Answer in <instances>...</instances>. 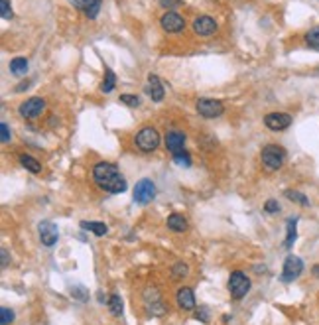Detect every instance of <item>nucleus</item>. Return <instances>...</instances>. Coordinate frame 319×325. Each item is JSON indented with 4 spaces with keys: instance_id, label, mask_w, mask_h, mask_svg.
Listing matches in <instances>:
<instances>
[{
    "instance_id": "f257e3e1",
    "label": "nucleus",
    "mask_w": 319,
    "mask_h": 325,
    "mask_svg": "<svg viewBox=\"0 0 319 325\" xmlns=\"http://www.w3.org/2000/svg\"><path fill=\"white\" fill-rule=\"evenodd\" d=\"M93 181L99 189L107 193H122L126 191V178L120 174V170L111 162H97L93 166Z\"/></svg>"
},
{
    "instance_id": "f03ea898",
    "label": "nucleus",
    "mask_w": 319,
    "mask_h": 325,
    "mask_svg": "<svg viewBox=\"0 0 319 325\" xmlns=\"http://www.w3.org/2000/svg\"><path fill=\"white\" fill-rule=\"evenodd\" d=\"M260 160H262V166L268 172H278L286 162V150L282 146H278V144H268V146L262 148Z\"/></svg>"
},
{
    "instance_id": "7ed1b4c3",
    "label": "nucleus",
    "mask_w": 319,
    "mask_h": 325,
    "mask_svg": "<svg viewBox=\"0 0 319 325\" xmlns=\"http://www.w3.org/2000/svg\"><path fill=\"white\" fill-rule=\"evenodd\" d=\"M134 144L138 146L140 152H154L160 146V132L154 126H144L136 132V138H134Z\"/></svg>"
},
{
    "instance_id": "20e7f679",
    "label": "nucleus",
    "mask_w": 319,
    "mask_h": 325,
    "mask_svg": "<svg viewBox=\"0 0 319 325\" xmlns=\"http://www.w3.org/2000/svg\"><path fill=\"white\" fill-rule=\"evenodd\" d=\"M250 290V280L244 272L240 270H235L231 278H229V294L233 300H242Z\"/></svg>"
},
{
    "instance_id": "39448f33",
    "label": "nucleus",
    "mask_w": 319,
    "mask_h": 325,
    "mask_svg": "<svg viewBox=\"0 0 319 325\" xmlns=\"http://www.w3.org/2000/svg\"><path fill=\"white\" fill-rule=\"evenodd\" d=\"M154 197H156V185H154L152 179L144 178L134 185V191H132L134 203H138V205H148Z\"/></svg>"
},
{
    "instance_id": "423d86ee",
    "label": "nucleus",
    "mask_w": 319,
    "mask_h": 325,
    "mask_svg": "<svg viewBox=\"0 0 319 325\" xmlns=\"http://www.w3.org/2000/svg\"><path fill=\"white\" fill-rule=\"evenodd\" d=\"M46 111V101L42 97H32L28 101H24L20 107H18V113L22 118H28V120H34V118H40L42 113Z\"/></svg>"
},
{
    "instance_id": "0eeeda50",
    "label": "nucleus",
    "mask_w": 319,
    "mask_h": 325,
    "mask_svg": "<svg viewBox=\"0 0 319 325\" xmlns=\"http://www.w3.org/2000/svg\"><path fill=\"white\" fill-rule=\"evenodd\" d=\"M195 109L203 118H217L225 113V105L217 99H199Z\"/></svg>"
},
{
    "instance_id": "6e6552de",
    "label": "nucleus",
    "mask_w": 319,
    "mask_h": 325,
    "mask_svg": "<svg viewBox=\"0 0 319 325\" xmlns=\"http://www.w3.org/2000/svg\"><path fill=\"white\" fill-rule=\"evenodd\" d=\"M160 26L162 30L168 34H179L181 30H185V20L183 16H179L177 12H166L164 16L160 18Z\"/></svg>"
},
{
    "instance_id": "1a4fd4ad",
    "label": "nucleus",
    "mask_w": 319,
    "mask_h": 325,
    "mask_svg": "<svg viewBox=\"0 0 319 325\" xmlns=\"http://www.w3.org/2000/svg\"><path fill=\"white\" fill-rule=\"evenodd\" d=\"M38 235H40V241L44 246H53L59 239V231H57V225L51 223V221H42L38 225Z\"/></svg>"
},
{
    "instance_id": "9d476101",
    "label": "nucleus",
    "mask_w": 319,
    "mask_h": 325,
    "mask_svg": "<svg viewBox=\"0 0 319 325\" xmlns=\"http://www.w3.org/2000/svg\"><path fill=\"white\" fill-rule=\"evenodd\" d=\"M303 272V260L300 256H294V254H290L284 262V270H282V280L284 282H292V280H296V278L300 276Z\"/></svg>"
},
{
    "instance_id": "9b49d317",
    "label": "nucleus",
    "mask_w": 319,
    "mask_h": 325,
    "mask_svg": "<svg viewBox=\"0 0 319 325\" xmlns=\"http://www.w3.org/2000/svg\"><path fill=\"white\" fill-rule=\"evenodd\" d=\"M217 22H215V18L207 16V14H203V16H197L195 18V22H193V32L197 34V36H201V38H209V36H213V34L217 32Z\"/></svg>"
},
{
    "instance_id": "f8f14e48",
    "label": "nucleus",
    "mask_w": 319,
    "mask_h": 325,
    "mask_svg": "<svg viewBox=\"0 0 319 325\" xmlns=\"http://www.w3.org/2000/svg\"><path fill=\"white\" fill-rule=\"evenodd\" d=\"M185 132L183 130H170L166 134V148L172 152V154H179V152H185Z\"/></svg>"
},
{
    "instance_id": "ddd939ff",
    "label": "nucleus",
    "mask_w": 319,
    "mask_h": 325,
    "mask_svg": "<svg viewBox=\"0 0 319 325\" xmlns=\"http://www.w3.org/2000/svg\"><path fill=\"white\" fill-rule=\"evenodd\" d=\"M264 124L270 130L280 132V130H286L292 124V116L288 113H268L264 116Z\"/></svg>"
},
{
    "instance_id": "4468645a",
    "label": "nucleus",
    "mask_w": 319,
    "mask_h": 325,
    "mask_svg": "<svg viewBox=\"0 0 319 325\" xmlns=\"http://www.w3.org/2000/svg\"><path fill=\"white\" fill-rule=\"evenodd\" d=\"M71 6H75L77 10H81L87 18H97L99 16V10L103 6V0H67Z\"/></svg>"
},
{
    "instance_id": "2eb2a0df",
    "label": "nucleus",
    "mask_w": 319,
    "mask_h": 325,
    "mask_svg": "<svg viewBox=\"0 0 319 325\" xmlns=\"http://www.w3.org/2000/svg\"><path fill=\"white\" fill-rule=\"evenodd\" d=\"M146 95L152 99L154 103H160V101H164V95H166V91H164V85L162 81L158 79V75H148V85H146Z\"/></svg>"
},
{
    "instance_id": "dca6fc26",
    "label": "nucleus",
    "mask_w": 319,
    "mask_h": 325,
    "mask_svg": "<svg viewBox=\"0 0 319 325\" xmlns=\"http://www.w3.org/2000/svg\"><path fill=\"white\" fill-rule=\"evenodd\" d=\"M176 300H177V306L181 309H185V311H192V309L197 306L192 288H179V290H177Z\"/></svg>"
},
{
    "instance_id": "f3484780",
    "label": "nucleus",
    "mask_w": 319,
    "mask_h": 325,
    "mask_svg": "<svg viewBox=\"0 0 319 325\" xmlns=\"http://www.w3.org/2000/svg\"><path fill=\"white\" fill-rule=\"evenodd\" d=\"M168 229L170 231H174V233H183V231H187V219L183 217V215H179V213H172L170 217H168Z\"/></svg>"
},
{
    "instance_id": "a211bd4d",
    "label": "nucleus",
    "mask_w": 319,
    "mask_h": 325,
    "mask_svg": "<svg viewBox=\"0 0 319 325\" xmlns=\"http://www.w3.org/2000/svg\"><path fill=\"white\" fill-rule=\"evenodd\" d=\"M81 229L91 231L97 237H105L109 233V227L105 223H101V221H81Z\"/></svg>"
},
{
    "instance_id": "6ab92c4d",
    "label": "nucleus",
    "mask_w": 319,
    "mask_h": 325,
    "mask_svg": "<svg viewBox=\"0 0 319 325\" xmlns=\"http://www.w3.org/2000/svg\"><path fill=\"white\" fill-rule=\"evenodd\" d=\"M18 160L22 164V168H26V170L32 172V174H40V172H42V164L38 162L34 156H30V154H22Z\"/></svg>"
},
{
    "instance_id": "aec40b11",
    "label": "nucleus",
    "mask_w": 319,
    "mask_h": 325,
    "mask_svg": "<svg viewBox=\"0 0 319 325\" xmlns=\"http://www.w3.org/2000/svg\"><path fill=\"white\" fill-rule=\"evenodd\" d=\"M10 73L12 75H26L28 73V59L26 57H14L10 61Z\"/></svg>"
},
{
    "instance_id": "412c9836",
    "label": "nucleus",
    "mask_w": 319,
    "mask_h": 325,
    "mask_svg": "<svg viewBox=\"0 0 319 325\" xmlns=\"http://www.w3.org/2000/svg\"><path fill=\"white\" fill-rule=\"evenodd\" d=\"M114 87H116V75H114L112 69L107 67V69H105V79L101 83V91H103V93H111Z\"/></svg>"
},
{
    "instance_id": "4be33fe9",
    "label": "nucleus",
    "mask_w": 319,
    "mask_h": 325,
    "mask_svg": "<svg viewBox=\"0 0 319 325\" xmlns=\"http://www.w3.org/2000/svg\"><path fill=\"white\" fill-rule=\"evenodd\" d=\"M109 309H111L112 315H122V311H124V306H122V298L118 296V294H112L111 298H109Z\"/></svg>"
},
{
    "instance_id": "5701e85b",
    "label": "nucleus",
    "mask_w": 319,
    "mask_h": 325,
    "mask_svg": "<svg viewBox=\"0 0 319 325\" xmlns=\"http://www.w3.org/2000/svg\"><path fill=\"white\" fill-rule=\"evenodd\" d=\"M296 225H298V219H294V217L288 219V237H286V243H284L286 248H292V244L296 243V237H298Z\"/></svg>"
},
{
    "instance_id": "b1692460",
    "label": "nucleus",
    "mask_w": 319,
    "mask_h": 325,
    "mask_svg": "<svg viewBox=\"0 0 319 325\" xmlns=\"http://www.w3.org/2000/svg\"><path fill=\"white\" fill-rule=\"evenodd\" d=\"M305 44H307L309 48L319 49V26H315V28H311L309 32L305 34Z\"/></svg>"
},
{
    "instance_id": "393cba45",
    "label": "nucleus",
    "mask_w": 319,
    "mask_h": 325,
    "mask_svg": "<svg viewBox=\"0 0 319 325\" xmlns=\"http://www.w3.org/2000/svg\"><path fill=\"white\" fill-rule=\"evenodd\" d=\"M0 16L2 20H12L14 18V12H12V4H10V0H0Z\"/></svg>"
},
{
    "instance_id": "a878e982",
    "label": "nucleus",
    "mask_w": 319,
    "mask_h": 325,
    "mask_svg": "<svg viewBox=\"0 0 319 325\" xmlns=\"http://www.w3.org/2000/svg\"><path fill=\"white\" fill-rule=\"evenodd\" d=\"M174 162L181 168H189L192 166V156L187 152H179V154H174Z\"/></svg>"
},
{
    "instance_id": "bb28decb",
    "label": "nucleus",
    "mask_w": 319,
    "mask_h": 325,
    "mask_svg": "<svg viewBox=\"0 0 319 325\" xmlns=\"http://www.w3.org/2000/svg\"><path fill=\"white\" fill-rule=\"evenodd\" d=\"M146 308H148V311H150L152 315H164V313H166V306H164L162 300L152 302V304H146Z\"/></svg>"
},
{
    "instance_id": "cd10ccee",
    "label": "nucleus",
    "mask_w": 319,
    "mask_h": 325,
    "mask_svg": "<svg viewBox=\"0 0 319 325\" xmlns=\"http://www.w3.org/2000/svg\"><path fill=\"white\" fill-rule=\"evenodd\" d=\"M286 197L290 199V201H296V203H300V205H307V203H309L305 195L300 193V191H294V189H288Z\"/></svg>"
},
{
    "instance_id": "c85d7f7f",
    "label": "nucleus",
    "mask_w": 319,
    "mask_h": 325,
    "mask_svg": "<svg viewBox=\"0 0 319 325\" xmlns=\"http://www.w3.org/2000/svg\"><path fill=\"white\" fill-rule=\"evenodd\" d=\"M172 274L176 278H185L189 274V266L183 264V262H177V264H174V268H172Z\"/></svg>"
},
{
    "instance_id": "c756f323",
    "label": "nucleus",
    "mask_w": 319,
    "mask_h": 325,
    "mask_svg": "<svg viewBox=\"0 0 319 325\" xmlns=\"http://www.w3.org/2000/svg\"><path fill=\"white\" fill-rule=\"evenodd\" d=\"M14 321V311L10 308H0V323L8 325Z\"/></svg>"
},
{
    "instance_id": "7c9ffc66",
    "label": "nucleus",
    "mask_w": 319,
    "mask_h": 325,
    "mask_svg": "<svg viewBox=\"0 0 319 325\" xmlns=\"http://www.w3.org/2000/svg\"><path fill=\"white\" fill-rule=\"evenodd\" d=\"M71 296L81 300V302H85V300H89V290L83 288V286H73V288H71Z\"/></svg>"
},
{
    "instance_id": "2f4dec72",
    "label": "nucleus",
    "mask_w": 319,
    "mask_h": 325,
    "mask_svg": "<svg viewBox=\"0 0 319 325\" xmlns=\"http://www.w3.org/2000/svg\"><path fill=\"white\" fill-rule=\"evenodd\" d=\"M122 105H126V107H138L140 105V99L136 97V95H120L118 99Z\"/></svg>"
},
{
    "instance_id": "473e14b6",
    "label": "nucleus",
    "mask_w": 319,
    "mask_h": 325,
    "mask_svg": "<svg viewBox=\"0 0 319 325\" xmlns=\"http://www.w3.org/2000/svg\"><path fill=\"white\" fill-rule=\"evenodd\" d=\"M195 317L203 323H209V308L207 306H199V309L195 311Z\"/></svg>"
},
{
    "instance_id": "72a5a7b5",
    "label": "nucleus",
    "mask_w": 319,
    "mask_h": 325,
    "mask_svg": "<svg viewBox=\"0 0 319 325\" xmlns=\"http://www.w3.org/2000/svg\"><path fill=\"white\" fill-rule=\"evenodd\" d=\"M0 140H2V144H8L10 142V138H12V134H10V128H8V124L6 122H2L0 124Z\"/></svg>"
},
{
    "instance_id": "f704fd0d",
    "label": "nucleus",
    "mask_w": 319,
    "mask_h": 325,
    "mask_svg": "<svg viewBox=\"0 0 319 325\" xmlns=\"http://www.w3.org/2000/svg\"><path fill=\"white\" fill-rule=\"evenodd\" d=\"M264 211L270 213V215H274V213L280 211V203L276 201V199H268L266 203H264Z\"/></svg>"
},
{
    "instance_id": "c9c22d12",
    "label": "nucleus",
    "mask_w": 319,
    "mask_h": 325,
    "mask_svg": "<svg viewBox=\"0 0 319 325\" xmlns=\"http://www.w3.org/2000/svg\"><path fill=\"white\" fill-rule=\"evenodd\" d=\"M179 4H181L179 0H160V6H164V8H176Z\"/></svg>"
},
{
    "instance_id": "e433bc0d",
    "label": "nucleus",
    "mask_w": 319,
    "mask_h": 325,
    "mask_svg": "<svg viewBox=\"0 0 319 325\" xmlns=\"http://www.w3.org/2000/svg\"><path fill=\"white\" fill-rule=\"evenodd\" d=\"M8 264V250L6 248H2V268Z\"/></svg>"
},
{
    "instance_id": "4c0bfd02",
    "label": "nucleus",
    "mask_w": 319,
    "mask_h": 325,
    "mask_svg": "<svg viewBox=\"0 0 319 325\" xmlns=\"http://www.w3.org/2000/svg\"><path fill=\"white\" fill-rule=\"evenodd\" d=\"M28 87H30V83L26 81V83H20V87H18L16 91H24V89H28Z\"/></svg>"
},
{
    "instance_id": "58836bf2",
    "label": "nucleus",
    "mask_w": 319,
    "mask_h": 325,
    "mask_svg": "<svg viewBox=\"0 0 319 325\" xmlns=\"http://www.w3.org/2000/svg\"><path fill=\"white\" fill-rule=\"evenodd\" d=\"M313 272H315V276L319 278V266H315V268H313Z\"/></svg>"
}]
</instances>
